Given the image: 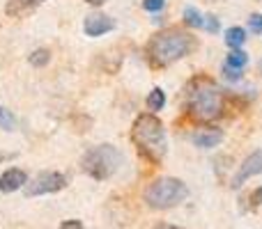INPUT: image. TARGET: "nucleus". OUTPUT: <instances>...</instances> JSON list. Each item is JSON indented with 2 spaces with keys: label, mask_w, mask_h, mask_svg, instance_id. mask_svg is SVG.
Returning a JSON list of instances; mask_svg holds the SVG:
<instances>
[{
  "label": "nucleus",
  "mask_w": 262,
  "mask_h": 229,
  "mask_svg": "<svg viewBox=\"0 0 262 229\" xmlns=\"http://www.w3.org/2000/svg\"><path fill=\"white\" fill-rule=\"evenodd\" d=\"M186 108L198 121H214L223 115V92L209 76H195L186 85Z\"/></svg>",
  "instance_id": "f257e3e1"
},
{
  "label": "nucleus",
  "mask_w": 262,
  "mask_h": 229,
  "mask_svg": "<svg viewBox=\"0 0 262 229\" xmlns=\"http://www.w3.org/2000/svg\"><path fill=\"white\" fill-rule=\"evenodd\" d=\"M67 186V179L60 172H44L39 174L32 184H28L26 195L28 197H37V195H49V193H58Z\"/></svg>",
  "instance_id": "423d86ee"
},
{
  "label": "nucleus",
  "mask_w": 262,
  "mask_h": 229,
  "mask_svg": "<svg viewBox=\"0 0 262 229\" xmlns=\"http://www.w3.org/2000/svg\"><path fill=\"white\" fill-rule=\"evenodd\" d=\"M223 73H226L228 81H239V78H242L239 69H232V67H228V64H226V69H223Z\"/></svg>",
  "instance_id": "aec40b11"
},
{
  "label": "nucleus",
  "mask_w": 262,
  "mask_h": 229,
  "mask_svg": "<svg viewBox=\"0 0 262 229\" xmlns=\"http://www.w3.org/2000/svg\"><path fill=\"white\" fill-rule=\"evenodd\" d=\"M163 106H166V94H163V90L154 87V90L149 92V96H147V108L149 110H161Z\"/></svg>",
  "instance_id": "4468645a"
},
{
  "label": "nucleus",
  "mask_w": 262,
  "mask_h": 229,
  "mask_svg": "<svg viewBox=\"0 0 262 229\" xmlns=\"http://www.w3.org/2000/svg\"><path fill=\"white\" fill-rule=\"evenodd\" d=\"M260 172H262V149H258V151H253L251 156L244 158V163L239 165L237 174L232 176V188H239V186H244V181H249L251 176L260 174Z\"/></svg>",
  "instance_id": "0eeeda50"
},
{
  "label": "nucleus",
  "mask_w": 262,
  "mask_h": 229,
  "mask_svg": "<svg viewBox=\"0 0 262 229\" xmlns=\"http://www.w3.org/2000/svg\"><path fill=\"white\" fill-rule=\"evenodd\" d=\"M131 138H134L136 147L140 149L145 158L152 163H159L166 154V129H163L161 119L154 115H140L134 121L131 129Z\"/></svg>",
  "instance_id": "7ed1b4c3"
},
{
  "label": "nucleus",
  "mask_w": 262,
  "mask_h": 229,
  "mask_svg": "<svg viewBox=\"0 0 262 229\" xmlns=\"http://www.w3.org/2000/svg\"><path fill=\"white\" fill-rule=\"evenodd\" d=\"M221 140H223V133L219 129H203L191 135V142L200 149H212V147H216Z\"/></svg>",
  "instance_id": "1a4fd4ad"
},
{
  "label": "nucleus",
  "mask_w": 262,
  "mask_h": 229,
  "mask_svg": "<svg viewBox=\"0 0 262 229\" xmlns=\"http://www.w3.org/2000/svg\"><path fill=\"white\" fill-rule=\"evenodd\" d=\"M184 21H186V26H191V28H205V16L195 7L184 9Z\"/></svg>",
  "instance_id": "ddd939ff"
},
{
  "label": "nucleus",
  "mask_w": 262,
  "mask_h": 229,
  "mask_svg": "<svg viewBox=\"0 0 262 229\" xmlns=\"http://www.w3.org/2000/svg\"><path fill=\"white\" fill-rule=\"evenodd\" d=\"M193 46H195V41L189 32L170 28V30H163L149 39L147 58L154 67H168V64L182 60L184 55H189Z\"/></svg>",
  "instance_id": "f03ea898"
},
{
  "label": "nucleus",
  "mask_w": 262,
  "mask_h": 229,
  "mask_svg": "<svg viewBox=\"0 0 262 229\" xmlns=\"http://www.w3.org/2000/svg\"><path fill=\"white\" fill-rule=\"evenodd\" d=\"M244 41H246V32H244V28H237V26H235V28H228V30H226V44L230 46L232 50L239 48V46L244 44Z\"/></svg>",
  "instance_id": "f8f14e48"
},
{
  "label": "nucleus",
  "mask_w": 262,
  "mask_h": 229,
  "mask_svg": "<svg viewBox=\"0 0 262 229\" xmlns=\"http://www.w3.org/2000/svg\"><path fill=\"white\" fill-rule=\"evenodd\" d=\"M58 229H85V227L81 225V220H64Z\"/></svg>",
  "instance_id": "4be33fe9"
},
{
  "label": "nucleus",
  "mask_w": 262,
  "mask_h": 229,
  "mask_svg": "<svg viewBox=\"0 0 262 229\" xmlns=\"http://www.w3.org/2000/svg\"><path fill=\"white\" fill-rule=\"evenodd\" d=\"M189 197V188L184 181L172 179V176H161L154 179L152 184L145 188V202L152 209H172L180 202Z\"/></svg>",
  "instance_id": "20e7f679"
},
{
  "label": "nucleus",
  "mask_w": 262,
  "mask_h": 229,
  "mask_svg": "<svg viewBox=\"0 0 262 229\" xmlns=\"http://www.w3.org/2000/svg\"><path fill=\"white\" fill-rule=\"evenodd\" d=\"M166 229H180V227H166Z\"/></svg>",
  "instance_id": "bb28decb"
},
{
  "label": "nucleus",
  "mask_w": 262,
  "mask_h": 229,
  "mask_svg": "<svg viewBox=\"0 0 262 229\" xmlns=\"http://www.w3.org/2000/svg\"><path fill=\"white\" fill-rule=\"evenodd\" d=\"M28 60H30L32 67H44V64L49 62V50H46V48H39V50H35V53H32Z\"/></svg>",
  "instance_id": "dca6fc26"
},
{
  "label": "nucleus",
  "mask_w": 262,
  "mask_h": 229,
  "mask_svg": "<svg viewBox=\"0 0 262 229\" xmlns=\"http://www.w3.org/2000/svg\"><path fill=\"white\" fill-rule=\"evenodd\" d=\"M21 186H26V172L18 170V167H12V170H7L0 176V190L3 193H14Z\"/></svg>",
  "instance_id": "9d476101"
},
{
  "label": "nucleus",
  "mask_w": 262,
  "mask_h": 229,
  "mask_svg": "<svg viewBox=\"0 0 262 229\" xmlns=\"http://www.w3.org/2000/svg\"><path fill=\"white\" fill-rule=\"evenodd\" d=\"M205 28H207L209 32H216L219 30V21L214 16H205Z\"/></svg>",
  "instance_id": "412c9836"
},
{
  "label": "nucleus",
  "mask_w": 262,
  "mask_h": 229,
  "mask_svg": "<svg viewBox=\"0 0 262 229\" xmlns=\"http://www.w3.org/2000/svg\"><path fill=\"white\" fill-rule=\"evenodd\" d=\"M85 3H90V5H104L106 0H85Z\"/></svg>",
  "instance_id": "393cba45"
},
{
  "label": "nucleus",
  "mask_w": 262,
  "mask_h": 229,
  "mask_svg": "<svg viewBox=\"0 0 262 229\" xmlns=\"http://www.w3.org/2000/svg\"><path fill=\"white\" fill-rule=\"evenodd\" d=\"M163 5H166V0H143V7L147 12H159V9H163Z\"/></svg>",
  "instance_id": "6ab92c4d"
},
{
  "label": "nucleus",
  "mask_w": 262,
  "mask_h": 229,
  "mask_svg": "<svg viewBox=\"0 0 262 229\" xmlns=\"http://www.w3.org/2000/svg\"><path fill=\"white\" fill-rule=\"evenodd\" d=\"M246 62H249V58H246V53L239 48H235L230 55H228V67H232V69H242Z\"/></svg>",
  "instance_id": "2eb2a0df"
},
{
  "label": "nucleus",
  "mask_w": 262,
  "mask_h": 229,
  "mask_svg": "<svg viewBox=\"0 0 262 229\" xmlns=\"http://www.w3.org/2000/svg\"><path fill=\"white\" fill-rule=\"evenodd\" d=\"M7 158H14V154H0V163L7 161Z\"/></svg>",
  "instance_id": "b1692460"
},
{
  "label": "nucleus",
  "mask_w": 262,
  "mask_h": 229,
  "mask_svg": "<svg viewBox=\"0 0 262 229\" xmlns=\"http://www.w3.org/2000/svg\"><path fill=\"white\" fill-rule=\"evenodd\" d=\"M115 28V21L106 14H90L83 23V30H85L88 37H101L106 32H111Z\"/></svg>",
  "instance_id": "6e6552de"
},
{
  "label": "nucleus",
  "mask_w": 262,
  "mask_h": 229,
  "mask_svg": "<svg viewBox=\"0 0 262 229\" xmlns=\"http://www.w3.org/2000/svg\"><path fill=\"white\" fill-rule=\"evenodd\" d=\"M122 163V154L113 147V144H99V147L90 149L83 156L81 165L92 179H108Z\"/></svg>",
  "instance_id": "39448f33"
},
{
  "label": "nucleus",
  "mask_w": 262,
  "mask_h": 229,
  "mask_svg": "<svg viewBox=\"0 0 262 229\" xmlns=\"http://www.w3.org/2000/svg\"><path fill=\"white\" fill-rule=\"evenodd\" d=\"M0 126H3L5 131H14V117L5 108H0Z\"/></svg>",
  "instance_id": "f3484780"
},
{
  "label": "nucleus",
  "mask_w": 262,
  "mask_h": 229,
  "mask_svg": "<svg viewBox=\"0 0 262 229\" xmlns=\"http://www.w3.org/2000/svg\"><path fill=\"white\" fill-rule=\"evenodd\" d=\"M30 3L35 5V7H37V5H39V3H44V0H30Z\"/></svg>",
  "instance_id": "a878e982"
},
{
  "label": "nucleus",
  "mask_w": 262,
  "mask_h": 229,
  "mask_svg": "<svg viewBox=\"0 0 262 229\" xmlns=\"http://www.w3.org/2000/svg\"><path fill=\"white\" fill-rule=\"evenodd\" d=\"M30 9H35V5H32L30 0H9L5 12H7L9 16H23V14H28Z\"/></svg>",
  "instance_id": "9b49d317"
},
{
  "label": "nucleus",
  "mask_w": 262,
  "mask_h": 229,
  "mask_svg": "<svg viewBox=\"0 0 262 229\" xmlns=\"http://www.w3.org/2000/svg\"><path fill=\"white\" fill-rule=\"evenodd\" d=\"M249 28L255 32V35H262V16L260 14H253V16L249 18Z\"/></svg>",
  "instance_id": "a211bd4d"
},
{
  "label": "nucleus",
  "mask_w": 262,
  "mask_h": 229,
  "mask_svg": "<svg viewBox=\"0 0 262 229\" xmlns=\"http://www.w3.org/2000/svg\"><path fill=\"white\" fill-rule=\"evenodd\" d=\"M251 199H253V204H262V188H255Z\"/></svg>",
  "instance_id": "5701e85b"
}]
</instances>
